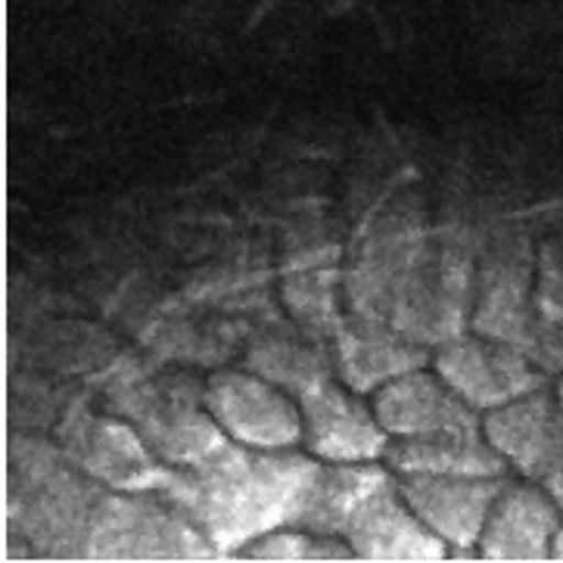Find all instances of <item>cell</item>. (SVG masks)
<instances>
[{
  "instance_id": "6da1fadb",
  "label": "cell",
  "mask_w": 563,
  "mask_h": 563,
  "mask_svg": "<svg viewBox=\"0 0 563 563\" xmlns=\"http://www.w3.org/2000/svg\"><path fill=\"white\" fill-rule=\"evenodd\" d=\"M318 471L306 454L250 452L228 439L200 464L178 467L159 492L202 529L219 558H234L258 536L292 527Z\"/></svg>"
},
{
  "instance_id": "7a4b0ae2",
  "label": "cell",
  "mask_w": 563,
  "mask_h": 563,
  "mask_svg": "<svg viewBox=\"0 0 563 563\" xmlns=\"http://www.w3.org/2000/svg\"><path fill=\"white\" fill-rule=\"evenodd\" d=\"M88 473L41 439H13L7 452V532L51 561H88V532L103 492Z\"/></svg>"
},
{
  "instance_id": "3957f363",
  "label": "cell",
  "mask_w": 563,
  "mask_h": 563,
  "mask_svg": "<svg viewBox=\"0 0 563 563\" xmlns=\"http://www.w3.org/2000/svg\"><path fill=\"white\" fill-rule=\"evenodd\" d=\"M202 529L163 492L107 495L93 510L88 561H216Z\"/></svg>"
},
{
  "instance_id": "277c9868",
  "label": "cell",
  "mask_w": 563,
  "mask_h": 563,
  "mask_svg": "<svg viewBox=\"0 0 563 563\" xmlns=\"http://www.w3.org/2000/svg\"><path fill=\"white\" fill-rule=\"evenodd\" d=\"M112 399L165 464L194 467L231 439L206 405V386L190 377L125 380Z\"/></svg>"
},
{
  "instance_id": "5b68a950",
  "label": "cell",
  "mask_w": 563,
  "mask_h": 563,
  "mask_svg": "<svg viewBox=\"0 0 563 563\" xmlns=\"http://www.w3.org/2000/svg\"><path fill=\"white\" fill-rule=\"evenodd\" d=\"M437 374L473 408H498L545 386V374L536 371V362L517 345L495 336H464L439 349Z\"/></svg>"
},
{
  "instance_id": "8992f818",
  "label": "cell",
  "mask_w": 563,
  "mask_h": 563,
  "mask_svg": "<svg viewBox=\"0 0 563 563\" xmlns=\"http://www.w3.org/2000/svg\"><path fill=\"white\" fill-rule=\"evenodd\" d=\"M206 405L221 430L250 449H287L302 439V408L258 374L221 371L206 383Z\"/></svg>"
},
{
  "instance_id": "52a82bcc",
  "label": "cell",
  "mask_w": 563,
  "mask_h": 563,
  "mask_svg": "<svg viewBox=\"0 0 563 563\" xmlns=\"http://www.w3.org/2000/svg\"><path fill=\"white\" fill-rule=\"evenodd\" d=\"M66 454L91 479L119 492H159L172 479L159 454L146 445L134 423L81 415L66 427Z\"/></svg>"
},
{
  "instance_id": "ba28073f",
  "label": "cell",
  "mask_w": 563,
  "mask_h": 563,
  "mask_svg": "<svg viewBox=\"0 0 563 563\" xmlns=\"http://www.w3.org/2000/svg\"><path fill=\"white\" fill-rule=\"evenodd\" d=\"M343 539L358 561H449V545L420 520L389 476L352 514Z\"/></svg>"
},
{
  "instance_id": "9c48e42d",
  "label": "cell",
  "mask_w": 563,
  "mask_h": 563,
  "mask_svg": "<svg viewBox=\"0 0 563 563\" xmlns=\"http://www.w3.org/2000/svg\"><path fill=\"white\" fill-rule=\"evenodd\" d=\"M405 501L420 520L452 548L479 551V539L489 510L508 479L501 476H442V473H408L399 483Z\"/></svg>"
},
{
  "instance_id": "30bf717a",
  "label": "cell",
  "mask_w": 563,
  "mask_h": 563,
  "mask_svg": "<svg viewBox=\"0 0 563 563\" xmlns=\"http://www.w3.org/2000/svg\"><path fill=\"white\" fill-rule=\"evenodd\" d=\"M302 408V439L314 457L355 464L374 461L389 449V433L383 430L374 411L352 399L336 383L321 380L299 396Z\"/></svg>"
},
{
  "instance_id": "8fae6325",
  "label": "cell",
  "mask_w": 563,
  "mask_h": 563,
  "mask_svg": "<svg viewBox=\"0 0 563 563\" xmlns=\"http://www.w3.org/2000/svg\"><path fill=\"white\" fill-rule=\"evenodd\" d=\"M374 415L393 439H418L476 430L479 415L439 374L408 371L396 380L383 383L374 396Z\"/></svg>"
},
{
  "instance_id": "7c38bea8",
  "label": "cell",
  "mask_w": 563,
  "mask_h": 563,
  "mask_svg": "<svg viewBox=\"0 0 563 563\" xmlns=\"http://www.w3.org/2000/svg\"><path fill=\"white\" fill-rule=\"evenodd\" d=\"M561 505L548 489L508 483L489 510L479 539V561H551V542L561 529Z\"/></svg>"
},
{
  "instance_id": "4fadbf2b",
  "label": "cell",
  "mask_w": 563,
  "mask_h": 563,
  "mask_svg": "<svg viewBox=\"0 0 563 563\" xmlns=\"http://www.w3.org/2000/svg\"><path fill=\"white\" fill-rule=\"evenodd\" d=\"M483 433L517 471L545 479L563 454V415L558 393L539 386L520 399L492 408L483 420Z\"/></svg>"
},
{
  "instance_id": "5bb4252c",
  "label": "cell",
  "mask_w": 563,
  "mask_h": 563,
  "mask_svg": "<svg viewBox=\"0 0 563 563\" xmlns=\"http://www.w3.org/2000/svg\"><path fill=\"white\" fill-rule=\"evenodd\" d=\"M333 340L340 374L355 393H371L408 371H418L427 362L420 343L408 340L401 330L380 318H367L358 311L352 318H343Z\"/></svg>"
},
{
  "instance_id": "9a60e30c",
  "label": "cell",
  "mask_w": 563,
  "mask_h": 563,
  "mask_svg": "<svg viewBox=\"0 0 563 563\" xmlns=\"http://www.w3.org/2000/svg\"><path fill=\"white\" fill-rule=\"evenodd\" d=\"M393 467L408 473H442V476H505V457L476 430H454L439 437L396 439L389 449Z\"/></svg>"
},
{
  "instance_id": "2e32d148",
  "label": "cell",
  "mask_w": 563,
  "mask_h": 563,
  "mask_svg": "<svg viewBox=\"0 0 563 563\" xmlns=\"http://www.w3.org/2000/svg\"><path fill=\"white\" fill-rule=\"evenodd\" d=\"M250 367L258 377L277 383L280 389H290L292 396L309 393L311 386L330 377L328 352L321 349V336L292 324H272L258 330L250 345Z\"/></svg>"
},
{
  "instance_id": "e0dca14e",
  "label": "cell",
  "mask_w": 563,
  "mask_h": 563,
  "mask_svg": "<svg viewBox=\"0 0 563 563\" xmlns=\"http://www.w3.org/2000/svg\"><path fill=\"white\" fill-rule=\"evenodd\" d=\"M386 476L389 473L371 461H355V464L330 461L328 467L321 464V471L311 483L309 498L296 514L292 527L309 529L314 536H343L352 514Z\"/></svg>"
},
{
  "instance_id": "ac0fdd59",
  "label": "cell",
  "mask_w": 563,
  "mask_h": 563,
  "mask_svg": "<svg viewBox=\"0 0 563 563\" xmlns=\"http://www.w3.org/2000/svg\"><path fill=\"white\" fill-rule=\"evenodd\" d=\"M284 302L292 318L314 336H336L343 324L336 311V272L321 265H306L302 272L287 277L284 284Z\"/></svg>"
},
{
  "instance_id": "d6986e66",
  "label": "cell",
  "mask_w": 563,
  "mask_h": 563,
  "mask_svg": "<svg viewBox=\"0 0 563 563\" xmlns=\"http://www.w3.org/2000/svg\"><path fill=\"white\" fill-rule=\"evenodd\" d=\"M234 561H262V563H318V561H358L349 542L336 536H314L309 529L284 527L265 532L243 545Z\"/></svg>"
},
{
  "instance_id": "ffe728a7",
  "label": "cell",
  "mask_w": 563,
  "mask_h": 563,
  "mask_svg": "<svg viewBox=\"0 0 563 563\" xmlns=\"http://www.w3.org/2000/svg\"><path fill=\"white\" fill-rule=\"evenodd\" d=\"M551 561L563 563V527L558 529V536H554V542H551Z\"/></svg>"
},
{
  "instance_id": "44dd1931",
  "label": "cell",
  "mask_w": 563,
  "mask_h": 563,
  "mask_svg": "<svg viewBox=\"0 0 563 563\" xmlns=\"http://www.w3.org/2000/svg\"><path fill=\"white\" fill-rule=\"evenodd\" d=\"M558 405H561V415H563V383L558 386Z\"/></svg>"
}]
</instances>
